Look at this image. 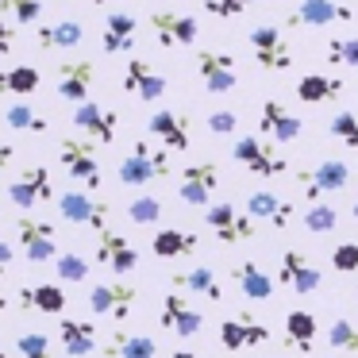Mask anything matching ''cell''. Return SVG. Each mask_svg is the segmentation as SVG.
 Listing matches in <instances>:
<instances>
[{
  "mask_svg": "<svg viewBox=\"0 0 358 358\" xmlns=\"http://www.w3.org/2000/svg\"><path fill=\"white\" fill-rule=\"evenodd\" d=\"M58 212H62L66 224H78V227H93V231H104L112 224V208L108 201H101L96 193H81V189H66L58 196Z\"/></svg>",
  "mask_w": 358,
  "mask_h": 358,
  "instance_id": "8992f818",
  "label": "cell"
},
{
  "mask_svg": "<svg viewBox=\"0 0 358 358\" xmlns=\"http://www.w3.org/2000/svg\"><path fill=\"white\" fill-rule=\"evenodd\" d=\"M331 270L358 273V243H339V247L331 250Z\"/></svg>",
  "mask_w": 358,
  "mask_h": 358,
  "instance_id": "bcb514c9",
  "label": "cell"
},
{
  "mask_svg": "<svg viewBox=\"0 0 358 358\" xmlns=\"http://www.w3.org/2000/svg\"><path fill=\"white\" fill-rule=\"evenodd\" d=\"M278 285H289L293 293H316L324 285V270L312 262L304 250H285L278 258Z\"/></svg>",
  "mask_w": 358,
  "mask_h": 358,
  "instance_id": "4fadbf2b",
  "label": "cell"
},
{
  "mask_svg": "<svg viewBox=\"0 0 358 358\" xmlns=\"http://www.w3.org/2000/svg\"><path fill=\"white\" fill-rule=\"evenodd\" d=\"M327 62L358 70V39H327Z\"/></svg>",
  "mask_w": 358,
  "mask_h": 358,
  "instance_id": "ee69618b",
  "label": "cell"
},
{
  "mask_svg": "<svg viewBox=\"0 0 358 358\" xmlns=\"http://www.w3.org/2000/svg\"><path fill=\"white\" fill-rule=\"evenodd\" d=\"M12 158H16V147L0 139V170H8V166H12Z\"/></svg>",
  "mask_w": 358,
  "mask_h": 358,
  "instance_id": "681fc988",
  "label": "cell"
},
{
  "mask_svg": "<svg viewBox=\"0 0 358 358\" xmlns=\"http://www.w3.org/2000/svg\"><path fill=\"white\" fill-rule=\"evenodd\" d=\"M139 304V285L131 281H101L89 289V312L93 316H108L112 324H124Z\"/></svg>",
  "mask_w": 358,
  "mask_h": 358,
  "instance_id": "3957f363",
  "label": "cell"
},
{
  "mask_svg": "<svg viewBox=\"0 0 358 358\" xmlns=\"http://www.w3.org/2000/svg\"><path fill=\"white\" fill-rule=\"evenodd\" d=\"M350 212H355V220H358V189H355V204H350Z\"/></svg>",
  "mask_w": 358,
  "mask_h": 358,
  "instance_id": "db71d44e",
  "label": "cell"
},
{
  "mask_svg": "<svg viewBox=\"0 0 358 358\" xmlns=\"http://www.w3.org/2000/svg\"><path fill=\"white\" fill-rule=\"evenodd\" d=\"M62 350L66 358H89L96 350V324L81 316H62Z\"/></svg>",
  "mask_w": 358,
  "mask_h": 358,
  "instance_id": "4316f807",
  "label": "cell"
},
{
  "mask_svg": "<svg viewBox=\"0 0 358 358\" xmlns=\"http://www.w3.org/2000/svg\"><path fill=\"white\" fill-rule=\"evenodd\" d=\"M231 158L243 170L258 173V178H281V173H289V158L278 155V150H273L270 143H262L258 135H239V139L231 143Z\"/></svg>",
  "mask_w": 358,
  "mask_h": 358,
  "instance_id": "277c9868",
  "label": "cell"
},
{
  "mask_svg": "<svg viewBox=\"0 0 358 358\" xmlns=\"http://www.w3.org/2000/svg\"><path fill=\"white\" fill-rule=\"evenodd\" d=\"M355 293H358V285H355Z\"/></svg>",
  "mask_w": 358,
  "mask_h": 358,
  "instance_id": "6f0895ef",
  "label": "cell"
},
{
  "mask_svg": "<svg viewBox=\"0 0 358 358\" xmlns=\"http://www.w3.org/2000/svg\"><path fill=\"white\" fill-rule=\"evenodd\" d=\"M316 335H320V324H316V316H312V312H304V308L285 312V347L289 350L308 355L312 343H316Z\"/></svg>",
  "mask_w": 358,
  "mask_h": 358,
  "instance_id": "4dcf8cb0",
  "label": "cell"
},
{
  "mask_svg": "<svg viewBox=\"0 0 358 358\" xmlns=\"http://www.w3.org/2000/svg\"><path fill=\"white\" fill-rule=\"evenodd\" d=\"M150 31H155L158 47L173 50V47H193L201 24L193 16H181V12H150Z\"/></svg>",
  "mask_w": 358,
  "mask_h": 358,
  "instance_id": "d6986e66",
  "label": "cell"
},
{
  "mask_svg": "<svg viewBox=\"0 0 358 358\" xmlns=\"http://www.w3.org/2000/svg\"><path fill=\"white\" fill-rule=\"evenodd\" d=\"M296 96L304 104H324V101H335L343 96V81L339 78H327V73H304L296 81Z\"/></svg>",
  "mask_w": 358,
  "mask_h": 358,
  "instance_id": "d6a6232c",
  "label": "cell"
},
{
  "mask_svg": "<svg viewBox=\"0 0 358 358\" xmlns=\"http://www.w3.org/2000/svg\"><path fill=\"white\" fill-rule=\"evenodd\" d=\"M66 289L62 285H20V308L39 312V316H62L66 312Z\"/></svg>",
  "mask_w": 358,
  "mask_h": 358,
  "instance_id": "f1b7e54d",
  "label": "cell"
},
{
  "mask_svg": "<svg viewBox=\"0 0 358 358\" xmlns=\"http://www.w3.org/2000/svg\"><path fill=\"white\" fill-rule=\"evenodd\" d=\"M8 262H12V247H8L4 239H0V278L8 273Z\"/></svg>",
  "mask_w": 358,
  "mask_h": 358,
  "instance_id": "f907efd6",
  "label": "cell"
},
{
  "mask_svg": "<svg viewBox=\"0 0 358 358\" xmlns=\"http://www.w3.org/2000/svg\"><path fill=\"white\" fill-rule=\"evenodd\" d=\"M158 324H162L170 335H178V339H193V335H201L204 316L185 301L181 289H170V293L162 296V316H158Z\"/></svg>",
  "mask_w": 358,
  "mask_h": 358,
  "instance_id": "2e32d148",
  "label": "cell"
},
{
  "mask_svg": "<svg viewBox=\"0 0 358 358\" xmlns=\"http://www.w3.org/2000/svg\"><path fill=\"white\" fill-rule=\"evenodd\" d=\"M166 89H170V85H166V78L147 62V58H127V66H124V93H131V96H139V101L155 104V101H162V96H166Z\"/></svg>",
  "mask_w": 358,
  "mask_h": 358,
  "instance_id": "44dd1931",
  "label": "cell"
},
{
  "mask_svg": "<svg viewBox=\"0 0 358 358\" xmlns=\"http://www.w3.org/2000/svg\"><path fill=\"white\" fill-rule=\"evenodd\" d=\"M58 162H62V170L70 173L73 181H81V185L89 189V193H101V162H96V150L89 139H81V135H70V139L58 143Z\"/></svg>",
  "mask_w": 358,
  "mask_h": 358,
  "instance_id": "7a4b0ae2",
  "label": "cell"
},
{
  "mask_svg": "<svg viewBox=\"0 0 358 358\" xmlns=\"http://www.w3.org/2000/svg\"><path fill=\"white\" fill-rule=\"evenodd\" d=\"M35 43L39 50H73L85 43V27L78 20H55V24H39L35 27Z\"/></svg>",
  "mask_w": 358,
  "mask_h": 358,
  "instance_id": "83f0119b",
  "label": "cell"
},
{
  "mask_svg": "<svg viewBox=\"0 0 358 358\" xmlns=\"http://www.w3.org/2000/svg\"><path fill=\"white\" fill-rule=\"evenodd\" d=\"M231 278H235V285L243 289V296H250V301H270L273 296V278L255 262V258H239V262L231 266Z\"/></svg>",
  "mask_w": 358,
  "mask_h": 358,
  "instance_id": "f546056e",
  "label": "cell"
},
{
  "mask_svg": "<svg viewBox=\"0 0 358 358\" xmlns=\"http://www.w3.org/2000/svg\"><path fill=\"white\" fill-rule=\"evenodd\" d=\"M170 358H201V355H193V350H185V347H178V350H170Z\"/></svg>",
  "mask_w": 358,
  "mask_h": 358,
  "instance_id": "816d5d0a",
  "label": "cell"
},
{
  "mask_svg": "<svg viewBox=\"0 0 358 358\" xmlns=\"http://www.w3.org/2000/svg\"><path fill=\"white\" fill-rule=\"evenodd\" d=\"M39 85H43V73L35 66H8V70H0V93H8V96H31Z\"/></svg>",
  "mask_w": 358,
  "mask_h": 358,
  "instance_id": "e575fe53",
  "label": "cell"
},
{
  "mask_svg": "<svg viewBox=\"0 0 358 358\" xmlns=\"http://www.w3.org/2000/svg\"><path fill=\"white\" fill-rule=\"evenodd\" d=\"M247 43H250V50H255V62L262 66V70L285 73L289 66H293V47H289V39H285V31H281V27L258 24V27H250Z\"/></svg>",
  "mask_w": 358,
  "mask_h": 358,
  "instance_id": "ba28073f",
  "label": "cell"
},
{
  "mask_svg": "<svg viewBox=\"0 0 358 358\" xmlns=\"http://www.w3.org/2000/svg\"><path fill=\"white\" fill-rule=\"evenodd\" d=\"M327 131H331V139H339L343 147H350L358 155V112H335Z\"/></svg>",
  "mask_w": 358,
  "mask_h": 358,
  "instance_id": "60d3db41",
  "label": "cell"
},
{
  "mask_svg": "<svg viewBox=\"0 0 358 358\" xmlns=\"http://www.w3.org/2000/svg\"><path fill=\"white\" fill-rule=\"evenodd\" d=\"M135 35H139V20L131 12H108L104 31H101V50L104 55H131Z\"/></svg>",
  "mask_w": 358,
  "mask_h": 358,
  "instance_id": "d4e9b609",
  "label": "cell"
},
{
  "mask_svg": "<svg viewBox=\"0 0 358 358\" xmlns=\"http://www.w3.org/2000/svg\"><path fill=\"white\" fill-rule=\"evenodd\" d=\"M0 358H8V355H4V347H0Z\"/></svg>",
  "mask_w": 358,
  "mask_h": 358,
  "instance_id": "9f6ffc18",
  "label": "cell"
},
{
  "mask_svg": "<svg viewBox=\"0 0 358 358\" xmlns=\"http://www.w3.org/2000/svg\"><path fill=\"white\" fill-rule=\"evenodd\" d=\"M4 124L12 127V131H31V135H43L50 131V120L43 116V112H35L27 101H16L4 108Z\"/></svg>",
  "mask_w": 358,
  "mask_h": 358,
  "instance_id": "d590c367",
  "label": "cell"
},
{
  "mask_svg": "<svg viewBox=\"0 0 358 358\" xmlns=\"http://www.w3.org/2000/svg\"><path fill=\"white\" fill-rule=\"evenodd\" d=\"M89 4H104V0H89Z\"/></svg>",
  "mask_w": 358,
  "mask_h": 358,
  "instance_id": "11a10c76",
  "label": "cell"
},
{
  "mask_svg": "<svg viewBox=\"0 0 358 358\" xmlns=\"http://www.w3.org/2000/svg\"><path fill=\"white\" fill-rule=\"evenodd\" d=\"M170 285L185 289V293H201L204 301H212V304H220V301H224V289H220L216 273H212L208 266H193V270H185V273H173V278H170Z\"/></svg>",
  "mask_w": 358,
  "mask_h": 358,
  "instance_id": "1f68e13d",
  "label": "cell"
},
{
  "mask_svg": "<svg viewBox=\"0 0 358 358\" xmlns=\"http://www.w3.org/2000/svg\"><path fill=\"white\" fill-rule=\"evenodd\" d=\"M162 212H166V204L158 201L155 193H139V196H131V204H127V220L131 224H162Z\"/></svg>",
  "mask_w": 358,
  "mask_h": 358,
  "instance_id": "f35d334b",
  "label": "cell"
},
{
  "mask_svg": "<svg viewBox=\"0 0 358 358\" xmlns=\"http://www.w3.org/2000/svg\"><path fill=\"white\" fill-rule=\"evenodd\" d=\"M4 316H8V296L0 293V320H4Z\"/></svg>",
  "mask_w": 358,
  "mask_h": 358,
  "instance_id": "f5cc1de1",
  "label": "cell"
},
{
  "mask_svg": "<svg viewBox=\"0 0 358 358\" xmlns=\"http://www.w3.org/2000/svg\"><path fill=\"white\" fill-rule=\"evenodd\" d=\"M204 224L212 227V235H216L224 247H235V243H247L258 235V224L247 216V212H239L231 201H216L204 208Z\"/></svg>",
  "mask_w": 358,
  "mask_h": 358,
  "instance_id": "52a82bcc",
  "label": "cell"
},
{
  "mask_svg": "<svg viewBox=\"0 0 358 358\" xmlns=\"http://www.w3.org/2000/svg\"><path fill=\"white\" fill-rule=\"evenodd\" d=\"M196 247H201V235H196V231H185V227H158L155 239H150L155 258H166V262H173V258H185V255H196Z\"/></svg>",
  "mask_w": 358,
  "mask_h": 358,
  "instance_id": "484cf974",
  "label": "cell"
},
{
  "mask_svg": "<svg viewBox=\"0 0 358 358\" xmlns=\"http://www.w3.org/2000/svg\"><path fill=\"white\" fill-rule=\"evenodd\" d=\"M220 343L231 355L235 350H247V347H262V343H270V327L262 320H255L250 312H235V316H227L220 324Z\"/></svg>",
  "mask_w": 358,
  "mask_h": 358,
  "instance_id": "ac0fdd59",
  "label": "cell"
},
{
  "mask_svg": "<svg viewBox=\"0 0 358 358\" xmlns=\"http://www.w3.org/2000/svg\"><path fill=\"white\" fill-rule=\"evenodd\" d=\"M355 8L339 4V0H301L285 16L289 27H331V24H350Z\"/></svg>",
  "mask_w": 358,
  "mask_h": 358,
  "instance_id": "e0dca14e",
  "label": "cell"
},
{
  "mask_svg": "<svg viewBox=\"0 0 358 358\" xmlns=\"http://www.w3.org/2000/svg\"><path fill=\"white\" fill-rule=\"evenodd\" d=\"M327 347L347 350V355H358V320L335 316L331 324H327Z\"/></svg>",
  "mask_w": 358,
  "mask_h": 358,
  "instance_id": "74e56055",
  "label": "cell"
},
{
  "mask_svg": "<svg viewBox=\"0 0 358 358\" xmlns=\"http://www.w3.org/2000/svg\"><path fill=\"white\" fill-rule=\"evenodd\" d=\"M55 193H58V189H55V178H50L47 166H27V170L8 185V201L16 204V208H24V212L35 208V204L58 201Z\"/></svg>",
  "mask_w": 358,
  "mask_h": 358,
  "instance_id": "8fae6325",
  "label": "cell"
},
{
  "mask_svg": "<svg viewBox=\"0 0 358 358\" xmlns=\"http://www.w3.org/2000/svg\"><path fill=\"white\" fill-rule=\"evenodd\" d=\"M296 185H301L308 204H320L324 193H343L350 185V166L339 162V158H324L312 170H296Z\"/></svg>",
  "mask_w": 358,
  "mask_h": 358,
  "instance_id": "5b68a950",
  "label": "cell"
},
{
  "mask_svg": "<svg viewBox=\"0 0 358 358\" xmlns=\"http://www.w3.org/2000/svg\"><path fill=\"white\" fill-rule=\"evenodd\" d=\"M0 16H12L16 24H43V0H0Z\"/></svg>",
  "mask_w": 358,
  "mask_h": 358,
  "instance_id": "ab89813d",
  "label": "cell"
},
{
  "mask_svg": "<svg viewBox=\"0 0 358 358\" xmlns=\"http://www.w3.org/2000/svg\"><path fill=\"white\" fill-rule=\"evenodd\" d=\"M147 131L162 143L166 150H189L193 147V135H189V116L173 108H158L155 116L147 120Z\"/></svg>",
  "mask_w": 358,
  "mask_h": 358,
  "instance_id": "7402d4cb",
  "label": "cell"
},
{
  "mask_svg": "<svg viewBox=\"0 0 358 358\" xmlns=\"http://www.w3.org/2000/svg\"><path fill=\"white\" fill-rule=\"evenodd\" d=\"M12 47H16V27L4 24V16H0V55H12Z\"/></svg>",
  "mask_w": 358,
  "mask_h": 358,
  "instance_id": "c3c4849f",
  "label": "cell"
},
{
  "mask_svg": "<svg viewBox=\"0 0 358 358\" xmlns=\"http://www.w3.org/2000/svg\"><path fill=\"white\" fill-rule=\"evenodd\" d=\"M304 227H308L312 235H327L339 227V212L331 208V204H308V212H304Z\"/></svg>",
  "mask_w": 358,
  "mask_h": 358,
  "instance_id": "b9f144b4",
  "label": "cell"
},
{
  "mask_svg": "<svg viewBox=\"0 0 358 358\" xmlns=\"http://www.w3.org/2000/svg\"><path fill=\"white\" fill-rule=\"evenodd\" d=\"M208 131L212 135H235L239 131V116H235L231 108H216L208 116Z\"/></svg>",
  "mask_w": 358,
  "mask_h": 358,
  "instance_id": "7dc6e473",
  "label": "cell"
},
{
  "mask_svg": "<svg viewBox=\"0 0 358 358\" xmlns=\"http://www.w3.org/2000/svg\"><path fill=\"white\" fill-rule=\"evenodd\" d=\"M250 4H255V0H204V12L216 16V20H235V16H243Z\"/></svg>",
  "mask_w": 358,
  "mask_h": 358,
  "instance_id": "f6af8a7d",
  "label": "cell"
},
{
  "mask_svg": "<svg viewBox=\"0 0 358 358\" xmlns=\"http://www.w3.org/2000/svg\"><path fill=\"white\" fill-rule=\"evenodd\" d=\"M158 355V343L150 335H124L116 331L104 347V358H155Z\"/></svg>",
  "mask_w": 358,
  "mask_h": 358,
  "instance_id": "836d02e7",
  "label": "cell"
},
{
  "mask_svg": "<svg viewBox=\"0 0 358 358\" xmlns=\"http://www.w3.org/2000/svg\"><path fill=\"white\" fill-rule=\"evenodd\" d=\"M93 262H96V266H104V270H112L116 278H127V273L139 270V250H135V247H131V243H127L120 231L104 227V231H96Z\"/></svg>",
  "mask_w": 358,
  "mask_h": 358,
  "instance_id": "30bf717a",
  "label": "cell"
},
{
  "mask_svg": "<svg viewBox=\"0 0 358 358\" xmlns=\"http://www.w3.org/2000/svg\"><path fill=\"white\" fill-rule=\"evenodd\" d=\"M73 127L81 131V139L108 147V143H116L120 116L112 108H104V104H96V101H85V104H78V108H73Z\"/></svg>",
  "mask_w": 358,
  "mask_h": 358,
  "instance_id": "5bb4252c",
  "label": "cell"
},
{
  "mask_svg": "<svg viewBox=\"0 0 358 358\" xmlns=\"http://www.w3.org/2000/svg\"><path fill=\"white\" fill-rule=\"evenodd\" d=\"M247 212L255 224H270V227H289V220H293V201H285V196H278L273 189H258V193L247 196Z\"/></svg>",
  "mask_w": 358,
  "mask_h": 358,
  "instance_id": "603a6c76",
  "label": "cell"
},
{
  "mask_svg": "<svg viewBox=\"0 0 358 358\" xmlns=\"http://www.w3.org/2000/svg\"><path fill=\"white\" fill-rule=\"evenodd\" d=\"M16 239H20V250H24L27 262H50V258L58 255V227L47 224V220L20 216L16 220Z\"/></svg>",
  "mask_w": 358,
  "mask_h": 358,
  "instance_id": "7c38bea8",
  "label": "cell"
},
{
  "mask_svg": "<svg viewBox=\"0 0 358 358\" xmlns=\"http://www.w3.org/2000/svg\"><path fill=\"white\" fill-rule=\"evenodd\" d=\"M58 96L62 101H70L73 108L78 104L89 101V93H93V81H96V66L89 62V58H70V62L58 66Z\"/></svg>",
  "mask_w": 358,
  "mask_h": 358,
  "instance_id": "ffe728a7",
  "label": "cell"
},
{
  "mask_svg": "<svg viewBox=\"0 0 358 358\" xmlns=\"http://www.w3.org/2000/svg\"><path fill=\"white\" fill-rule=\"evenodd\" d=\"M216 189H220V166L216 162H189L185 170H181L178 196L189 208H208Z\"/></svg>",
  "mask_w": 358,
  "mask_h": 358,
  "instance_id": "9c48e42d",
  "label": "cell"
},
{
  "mask_svg": "<svg viewBox=\"0 0 358 358\" xmlns=\"http://www.w3.org/2000/svg\"><path fill=\"white\" fill-rule=\"evenodd\" d=\"M116 178L131 189H147L155 181L170 178V150L166 147H150L147 139H135L131 143V155L120 162Z\"/></svg>",
  "mask_w": 358,
  "mask_h": 358,
  "instance_id": "6da1fadb",
  "label": "cell"
},
{
  "mask_svg": "<svg viewBox=\"0 0 358 358\" xmlns=\"http://www.w3.org/2000/svg\"><path fill=\"white\" fill-rule=\"evenodd\" d=\"M301 127H304L301 116H293L281 101H262V112H258V131H262L266 139L293 143L296 135H301Z\"/></svg>",
  "mask_w": 358,
  "mask_h": 358,
  "instance_id": "cb8c5ba5",
  "label": "cell"
},
{
  "mask_svg": "<svg viewBox=\"0 0 358 358\" xmlns=\"http://www.w3.org/2000/svg\"><path fill=\"white\" fill-rule=\"evenodd\" d=\"M55 270H58V281H62V285H81V281H89L93 266H89V258L78 255V250H62V255L55 258Z\"/></svg>",
  "mask_w": 358,
  "mask_h": 358,
  "instance_id": "8d00e7d4",
  "label": "cell"
},
{
  "mask_svg": "<svg viewBox=\"0 0 358 358\" xmlns=\"http://www.w3.org/2000/svg\"><path fill=\"white\" fill-rule=\"evenodd\" d=\"M196 73L212 96H224L239 85V66L224 50H196Z\"/></svg>",
  "mask_w": 358,
  "mask_h": 358,
  "instance_id": "9a60e30c",
  "label": "cell"
},
{
  "mask_svg": "<svg viewBox=\"0 0 358 358\" xmlns=\"http://www.w3.org/2000/svg\"><path fill=\"white\" fill-rule=\"evenodd\" d=\"M16 350L20 358H55V350H50V339L43 331H27L16 339Z\"/></svg>",
  "mask_w": 358,
  "mask_h": 358,
  "instance_id": "7bdbcfd3",
  "label": "cell"
}]
</instances>
